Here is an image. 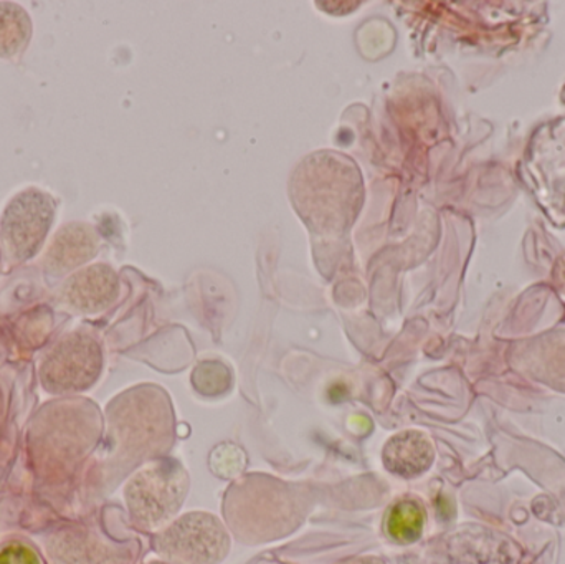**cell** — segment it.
I'll return each instance as SVG.
<instances>
[{"label":"cell","mask_w":565,"mask_h":564,"mask_svg":"<svg viewBox=\"0 0 565 564\" xmlns=\"http://www.w3.org/2000/svg\"><path fill=\"white\" fill-rule=\"evenodd\" d=\"M191 480L181 464L162 460L141 470L126 489L136 522L148 529L174 519L188 497Z\"/></svg>","instance_id":"cell-1"},{"label":"cell","mask_w":565,"mask_h":564,"mask_svg":"<svg viewBox=\"0 0 565 564\" xmlns=\"http://www.w3.org/2000/svg\"><path fill=\"white\" fill-rule=\"evenodd\" d=\"M55 214L56 202L49 192L30 188L13 195L0 217V242L9 258L23 262L36 255Z\"/></svg>","instance_id":"cell-2"},{"label":"cell","mask_w":565,"mask_h":564,"mask_svg":"<svg viewBox=\"0 0 565 564\" xmlns=\"http://www.w3.org/2000/svg\"><path fill=\"white\" fill-rule=\"evenodd\" d=\"M158 550L179 564H217L227 556L231 539L215 517L189 513L159 536Z\"/></svg>","instance_id":"cell-3"},{"label":"cell","mask_w":565,"mask_h":564,"mask_svg":"<svg viewBox=\"0 0 565 564\" xmlns=\"http://www.w3.org/2000/svg\"><path fill=\"white\" fill-rule=\"evenodd\" d=\"M103 354L98 341L86 333L63 338L42 364V381L49 391L86 390L102 373Z\"/></svg>","instance_id":"cell-4"},{"label":"cell","mask_w":565,"mask_h":564,"mask_svg":"<svg viewBox=\"0 0 565 564\" xmlns=\"http://www.w3.org/2000/svg\"><path fill=\"white\" fill-rule=\"evenodd\" d=\"M118 295V275L108 265H93L75 272L62 288L63 304L83 315L106 310L115 304Z\"/></svg>","instance_id":"cell-5"},{"label":"cell","mask_w":565,"mask_h":564,"mask_svg":"<svg viewBox=\"0 0 565 564\" xmlns=\"http://www.w3.org/2000/svg\"><path fill=\"white\" fill-rule=\"evenodd\" d=\"M98 237L92 225L70 222L56 232L46 248L43 265L53 275L70 274L95 257Z\"/></svg>","instance_id":"cell-6"},{"label":"cell","mask_w":565,"mask_h":564,"mask_svg":"<svg viewBox=\"0 0 565 564\" xmlns=\"http://www.w3.org/2000/svg\"><path fill=\"white\" fill-rule=\"evenodd\" d=\"M435 449L430 439L418 430H404L388 439L382 450V462L388 472L414 479L430 469Z\"/></svg>","instance_id":"cell-7"},{"label":"cell","mask_w":565,"mask_h":564,"mask_svg":"<svg viewBox=\"0 0 565 564\" xmlns=\"http://www.w3.org/2000/svg\"><path fill=\"white\" fill-rule=\"evenodd\" d=\"M32 20L25 9L12 2H0V58H15L29 45Z\"/></svg>","instance_id":"cell-8"},{"label":"cell","mask_w":565,"mask_h":564,"mask_svg":"<svg viewBox=\"0 0 565 564\" xmlns=\"http://www.w3.org/2000/svg\"><path fill=\"white\" fill-rule=\"evenodd\" d=\"M424 530V510L414 500L395 503L387 515V533L398 543H414Z\"/></svg>","instance_id":"cell-9"},{"label":"cell","mask_w":565,"mask_h":564,"mask_svg":"<svg viewBox=\"0 0 565 564\" xmlns=\"http://www.w3.org/2000/svg\"><path fill=\"white\" fill-rule=\"evenodd\" d=\"M344 564H384L381 562V560L377 558H359V560H352V562H348Z\"/></svg>","instance_id":"cell-10"},{"label":"cell","mask_w":565,"mask_h":564,"mask_svg":"<svg viewBox=\"0 0 565 564\" xmlns=\"http://www.w3.org/2000/svg\"><path fill=\"white\" fill-rule=\"evenodd\" d=\"M561 281H563L565 288V265L563 268H561Z\"/></svg>","instance_id":"cell-11"},{"label":"cell","mask_w":565,"mask_h":564,"mask_svg":"<svg viewBox=\"0 0 565 564\" xmlns=\"http://www.w3.org/2000/svg\"><path fill=\"white\" fill-rule=\"evenodd\" d=\"M152 564H166V563H152Z\"/></svg>","instance_id":"cell-12"}]
</instances>
